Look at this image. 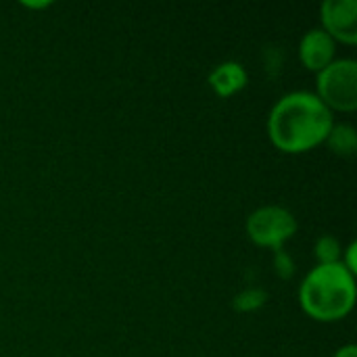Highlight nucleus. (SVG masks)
Returning a JSON list of instances; mask_svg holds the SVG:
<instances>
[{
  "instance_id": "f257e3e1",
  "label": "nucleus",
  "mask_w": 357,
  "mask_h": 357,
  "mask_svg": "<svg viewBox=\"0 0 357 357\" xmlns=\"http://www.w3.org/2000/svg\"><path fill=\"white\" fill-rule=\"evenodd\" d=\"M333 126V111L314 92L297 90L272 107L268 136L278 151L297 155L324 144Z\"/></svg>"
},
{
  "instance_id": "f03ea898",
  "label": "nucleus",
  "mask_w": 357,
  "mask_h": 357,
  "mask_svg": "<svg viewBox=\"0 0 357 357\" xmlns=\"http://www.w3.org/2000/svg\"><path fill=\"white\" fill-rule=\"evenodd\" d=\"M356 276L343 264H318L299 287L301 310L318 322L343 320L356 305Z\"/></svg>"
},
{
  "instance_id": "7ed1b4c3",
  "label": "nucleus",
  "mask_w": 357,
  "mask_h": 357,
  "mask_svg": "<svg viewBox=\"0 0 357 357\" xmlns=\"http://www.w3.org/2000/svg\"><path fill=\"white\" fill-rule=\"evenodd\" d=\"M316 96L331 109L351 113L357 109V63L354 59H335L318 73Z\"/></svg>"
},
{
  "instance_id": "20e7f679",
  "label": "nucleus",
  "mask_w": 357,
  "mask_h": 357,
  "mask_svg": "<svg viewBox=\"0 0 357 357\" xmlns=\"http://www.w3.org/2000/svg\"><path fill=\"white\" fill-rule=\"evenodd\" d=\"M299 224L297 218L280 205H266L255 209L247 218V234L257 247L282 249V245L295 236Z\"/></svg>"
},
{
  "instance_id": "39448f33",
  "label": "nucleus",
  "mask_w": 357,
  "mask_h": 357,
  "mask_svg": "<svg viewBox=\"0 0 357 357\" xmlns=\"http://www.w3.org/2000/svg\"><path fill=\"white\" fill-rule=\"evenodd\" d=\"M322 29L343 44L357 42V2L356 0H326L320 6Z\"/></svg>"
},
{
  "instance_id": "423d86ee",
  "label": "nucleus",
  "mask_w": 357,
  "mask_h": 357,
  "mask_svg": "<svg viewBox=\"0 0 357 357\" xmlns=\"http://www.w3.org/2000/svg\"><path fill=\"white\" fill-rule=\"evenodd\" d=\"M335 48H337V42L322 27H316V29H310L301 38L299 59H301L303 67L320 73L324 67H328L335 61Z\"/></svg>"
},
{
  "instance_id": "0eeeda50",
  "label": "nucleus",
  "mask_w": 357,
  "mask_h": 357,
  "mask_svg": "<svg viewBox=\"0 0 357 357\" xmlns=\"http://www.w3.org/2000/svg\"><path fill=\"white\" fill-rule=\"evenodd\" d=\"M247 82H249V73L236 61L220 63L218 67L211 69V73L207 77V84L220 98H228V96L236 94L238 90H243L247 86Z\"/></svg>"
},
{
  "instance_id": "6e6552de",
  "label": "nucleus",
  "mask_w": 357,
  "mask_h": 357,
  "mask_svg": "<svg viewBox=\"0 0 357 357\" xmlns=\"http://www.w3.org/2000/svg\"><path fill=\"white\" fill-rule=\"evenodd\" d=\"M324 142L335 155L351 157L357 149V130L349 123H335Z\"/></svg>"
},
{
  "instance_id": "1a4fd4ad",
  "label": "nucleus",
  "mask_w": 357,
  "mask_h": 357,
  "mask_svg": "<svg viewBox=\"0 0 357 357\" xmlns=\"http://www.w3.org/2000/svg\"><path fill=\"white\" fill-rule=\"evenodd\" d=\"M266 301H268V293H266L264 289H259V287H251V289L241 291V293L234 297L232 305H234L236 312L249 314V312H255V310L264 307Z\"/></svg>"
},
{
  "instance_id": "9d476101",
  "label": "nucleus",
  "mask_w": 357,
  "mask_h": 357,
  "mask_svg": "<svg viewBox=\"0 0 357 357\" xmlns=\"http://www.w3.org/2000/svg\"><path fill=\"white\" fill-rule=\"evenodd\" d=\"M314 253H316L318 264H339V261H341L343 247H341V243H339L335 236L324 234V236H320V238L316 241Z\"/></svg>"
},
{
  "instance_id": "9b49d317",
  "label": "nucleus",
  "mask_w": 357,
  "mask_h": 357,
  "mask_svg": "<svg viewBox=\"0 0 357 357\" xmlns=\"http://www.w3.org/2000/svg\"><path fill=\"white\" fill-rule=\"evenodd\" d=\"M274 270L284 280L295 274V261H293V257L284 249H276L274 251Z\"/></svg>"
},
{
  "instance_id": "f8f14e48",
  "label": "nucleus",
  "mask_w": 357,
  "mask_h": 357,
  "mask_svg": "<svg viewBox=\"0 0 357 357\" xmlns=\"http://www.w3.org/2000/svg\"><path fill=\"white\" fill-rule=\"evenodd\" d=\"M356 253H357V243H349V247L341 253V264H343V268H347L354 276H356V272H357Z\"/></svg>"
},
{
  "instance_id": "ddd939ff",
  "label": "nucleus",
  "mask_w": 357,
  "mask_h": 357,
  "mask_svg": "<svg viewBox=\"0 0 357 357\" xmlns=\"http://www.w3.org/2000/svg\"><path fill=\"white\" fill-rule=\"evenodd\" d=\"M333 357H357V347L354 343H349V345L341 347Z\"/></svg>"
},
{
  "instance_id": "4468645a",
  "label": "nucleus",
  "mask_w": 357,
  "mask_h": 357,
  "mask_svg": "<svg viewBox=\"0 0 357 357\" xmlns=\"http://www.w3.org/2000/svg\"><path fill=\"white\" fill-rule=\"evenodd\" d=\"M23 6H27V8H46V6H50V2H21Z\"/></svg>"
}]
</instances>
